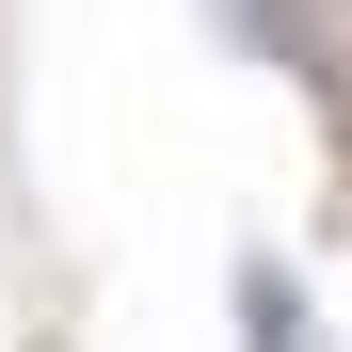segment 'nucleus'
<instances>
[{"instance_id":"obj_1","label":"nucleus","mask_w":352,"mask_h":352,"mask_svg":"<svg viewBox=\"0 0 352 352\" xmlns=\"http://www.w3.org/2000/svg\"><path fill=\"white\" fill-rule=\"evenodd\" d=\"M241 305H256V352H305V305H288V272H256Z\"/></svg>"}]
</instances>
